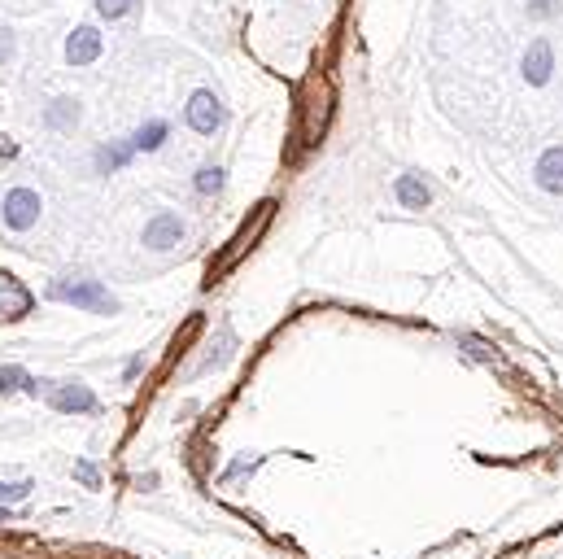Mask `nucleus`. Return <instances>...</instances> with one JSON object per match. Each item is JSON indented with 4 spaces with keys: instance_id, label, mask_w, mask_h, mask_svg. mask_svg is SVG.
I'll return each mask as SVG.
<instances>
[{
    "instance_id": "nucleus-1",
    "label": "nucleus",
    "mask_w": 563,
    "mask_h": 559,
    "mask_svg": "<svg viewBox=\"0 0 563 559\" xmlns=\"http://www.w3.org/2000/svg\"><path fill=\"white\" fill-rule=\"evenodd\" d=\"M53 302H66V306H79V311H92V315H114L118 311V297L105 289L101 280H57L49 289Z\"/></svg>"
},
{
    "instance_id": "nucleus-2",
    "label": "nucleus",
    "mask_w": 563,
    "mask_h": 559,
    "mask_svg": "<svg viewBox=\"0 0 563 559\" xmlns=\"http://www.w3.org/2000/svg\"><path fill=\"white\" fill-rule=\"evenodd\" d=\"M184 123L193 127L197 136H214L227 123V110H223V101L214 97L210 88H197L193 97H188V105H184Z\"/></svg>"
},
{
    "instance_id": "nucleus-3",
    "label": "nucleus",
    "mask_w": 563,
    "mask_h": 559,
    "mask_svg": "<svg viewBox=\"0 0 563 559\" xmlns=\"http://www.w3.org/2000/svg\"><path fill=\"white\" fill-rule=\"evenodd\" d=\"M40 210H44V201L35 188H9L5 201H0V214H5V228H14V232H27L40 223Z\"/></svg>"
},
{
    "instance_id": "nucleus-4",
    "label": "nucleus",
    "mask_w": 563,
    "mask_h": 559,
    "mask_svg": "<svg viewBox=\"0 0 563 559\" xmlns=\"http://www.w3.org/2000/svg\"><path fill=\"white\" fill-rule=\"evenodd\" d=\"M520 70H524V79H529L533 88L550 83V75H555V44H550V40H533L529 49H524V57H520Z\"/></svg>"
},
{
    "instance_id": "nucleus-5",
    "label": "nucleus",
    "mask_w": 563,
    "mask_h": 559,
    "mask_svg": "<svg viewBox=\"0 0 563 559\" xmlns=\"http://www.w3.org/2000/svg\"><path fill=\"white\" fill-rule=\"evenodd\" d=\"M184 219H179V214H153V219L145 223V245L149 249H175L179 241H184Z\"/></svg>"
},
{
    "instance_id": "nucleus-6",
    "label": "nucleus",
    "mask_w": 563,
    "mask_h": 559,
    "mask_svg": "<svg viewBox=\"0 0 563 559\" xmlns=\"http://www.w3.org/2000/svg\"><path fill=\"white\" fill-rule=\"evenodd\" d=\"M101 49H105V40H101L97 27H75L66 40V62L70 66H92L101 57Z\"/></svg>"
},
{
    "instance_id": "nucleus-7",
    "label": "nucleus",
    "mask_w": 563,
    "mask_h": 559,
    "mask_svg": "<svg viewBox=\"0 0 563 559\" xmlns=\"http://www.w3.org/2000/svg\"><path fill=\"white\" fill-rule=\"evenodd\" d=\"M53 411H62V415H88V411H97V394H92L88 385H79V380H70V385H57L53 389Z\"/></svg>"
},
{
    "instance_id": "nucleus-8",
    "label": "nucleus",
    "mask_w": 563,
    "mask_h": 559,
    "mask_svg": "<svg viewBox=\"0 0 563 559\" xmlns=\"http://www.w3.org/2000/svg\"><path fill=\"white\" fill-rule=\"evenodd\" d=\"M533 175H537V188H542V193H563V145H550L542 158H537Z\"/></svg>"
},
{
    "instance_id": "nucleus-9",
    "label": "nucleus",
    "mask_w": 563,
    "mask_h": 559,
    "mask_svg": "<svg viewBox=\"0 0 563 559\" xmlns=\"http://www.w3.org/2000/svg\"><path fill=\"white\" fill-rule=\"evenodd\" d=\"M83 118V110H79V101L75 97H62V101H53L49 110H44V123L53 127V132H70V127H75Z\"/></svg>"
},
{
    "instance_id": "nucleus-10",
    "label": "nucleus",
    "mask_w": 563,
    "mask_h": 559,
    "mask_svg": "<svg viewBox=\"0 0 563 559\" xmlns=\"http://www.w3.org/2000/svg\"><path fill=\"white\" fill-rule=\"evenodd\" d=\"M166 136H171V127H166L162 118H153V123H145L136 136H131V149L136 153H158L166 145Z\"/></svg>"
},
{
    "instance_id": "nucleus-11",
    "label": "nucleus",
    "mask_w": 563,
    "mask_h": 559,
    "mask_svg": "<svg viewBox=\"0 0 563 559\" xmlns=\"http://www.w3.org/2000/svg\"><path fill=\"white\" fill-rule=\"evenodd\" d=\"M398 201L406 210H424L428 201H433V193H428V184L419 180V175H402L398 180Z\"/></svg>"
},
{
    "instance_id": "nucleus-12",
    "label": "nucleus",
    "mask_w": 563,
    "mask_h": 559,
    "mask_svg": "<svg viewBox=\"0 0 563 559\" xmlns=\"http://www.w3.org/2000/svg\"><path fill=\"white\" fill-rule=\"evenodd\" d=\"M0 394H40V385L22 367H0Z\"/></svg>"
},
{
    "instance_id": "nucleus-13",
    "label": "nucleus",
    "mask_w": 563,
    "mask_h": 559,
    "mask_svg": "<svg viewBox=\"0 0 563 559\" xmlns=\"http://www.w3.org/2000/svg\"><path fill=\"white\" fill-rule=\"evenodd\" d=\"M131 153H136L131 145H101V149H97V171H101V175L123 171V166L131 162Z\"/></svg>"
},
{
    "instance_id": "nucleus-14",
    "label": "nucleus",
    "mask_w": 563,
    "mask_h": 559,
    "mask_svg": "<svg viewBox=\"0 0 563 559\" xmlns=\"http://www.w3.org/2000/svg\"><path fill=\"white\" fill-rule=\"evenodd\" d=\"M223 184H227L223 166H201V171L193 175V188H197L201 197H214V193H223Z\"/></svg>"
},
{
    "instance_id": "nucleus-15",
    "label": "nucleus",
    "mask_w": 563,
    "mask_h": 559,
    "mask_svg": "<svg viewBox=\"0 0 563 559\" xmlns=\"http://www.w3.org/2000/svg\"><path fill=\"white\" fill-rule=\"evenodd\" d=\"M131 9H136V0H97V14L105 22H118V18H127Z\"/></svg>"
},
{
    "instance_id": "nucleus-16",
    "label": "nucleus",
    "mask_w": 563,
    "mask_h": 559,
    "mask_svg": "<svg viewBox=\"0 0 563 559\" xmlns=\"http://www.w3.org/2000/svg\"><path fill=\"white\" fill-rule=\"evenodd\" d=\"M559 14H563L559 0H529V18L533 22H550V18H559Z\"/></svg>"
},
{
    "instance_id": "nucleus-17",
    "label": "nucleus",
    "mask_w": 563,
    "mask_h": 559,
    "mask_svg": "<svg viewBox=\"0 0 563 559\" xmlns=\"http://www.w3.org/2000/svg\"><path fill=\"white\" fill-rule=\"evenodd\" d=\"M14 49H18L14 27H9V22H0V66H5V62H14Z\"/></svg>"
},
{
    "instance_id": "nucleus-18",
    "label": "nucleus",
    "mask_w": 563,
    "mask_h": 559,
    "mask_svg": "<svg viewBox=\"0 0 563 559\" xmlns=\"http://www.w3.org/2000/svg\"><path fill=\"white\" fill-rule=\"evenodd\" d=\"M27 494H31V481H14V485L0 481V503H18V498H27Z\"/></svg>"
},
{
    "instance_id": "nucleus-19",
    "label": "nucleus",
    "mask_w": 563,
    "mask_h": 559,
    "mask_svg": "<svg viewBox=\"0 0 563 559\" xmlns=\"http://www.w3.org/2000/svg\"><path fill=\"white\" fill-rule=\"evenodd\" d=\"M75 477H79L83 485H92V490L101 485V477H97V468H92V463H75Z\"/></svg>"
},
{
    "instance_id": "nucleus-20",
    "label": "nucleus",
    "mask_w": 563,
    "mask_h": 559,
    "mask_svg": "<svg viewBox=\"0 0 563 559\" xmlns=\"http://www.w3.org/2000/svg\"><path fill=\"white\" fill-rule=\"evenodd\" d=\"M14 153H18V145H9V140L0 136V158H14Z\"/></svg>"
},
{
    "instance_id": "nucleus-21",
    "label": "nucleus",
    "mask_w": 563,
    "mask_h": 559,
    "mask_svg": "<svg viewBox=\"0 0 563 559\" xmlns=\"http://www.w3.org/2000/svg\"><path fill=\"white\" fill-rule=\"evenodd\" d=\"M0 516H5V511H0Z\"/></svg>"
}]
</instances>
